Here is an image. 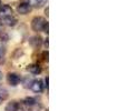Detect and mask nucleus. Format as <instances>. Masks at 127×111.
<instances>
[{
  "label": "nucleus",
  "mask_w": 127,
  "mask_h": 111,
  "mask_svg": "<svg viewBox=\"0 0 127 111\" xmlns=\"http://www.w3.org/2000/svg\"><path fill=\"white\" fill-rule=\"evenodd\" d=\"M0 2H1V0H0Z\"/></svg>",
  "instance_id": "24"
},
{
  "label": "nucleus",
  "mask_w": 127,
  "mask_h": 111,
  "mask_svg": "<svg viewBox=\"0 0 127 111\" xmlns=\"http://www.w3.org/2000/svg\"><path fill=\"white\" fill-rule=\"evenodd\" d=\"M27 71H29L31 74H39L41 72V67L38 63H31V65L27 66Z\"/></svg>",
  "instance_id": "7"
},
{
  "label": "nucleus",
  "mask_w": 127,
  "mask_h": 111,
  "mask_svg": "<svg viewBox=\"0 0 127 111\" xmlns=\"http://www.w3.org/2000/svg\"><path fill=\"white\" fill-rule=\"evenodd\" d=\"M45 12H46V15L48 16V7H47V8H46V10H45Z\"/></svg>",
  "instance_id": "21"
},
{
  "label": "nucleus",
  "mask_w": 127,
  "mask_h": 111,
  "mask_svg": "<svg viewBox=\"0 0 127 111\" xmlns=\"http://www.w3.org/2000/svg\"><path fill=\"white\" fill-rule=\"evenodd\" d=\"M1 20H2V23L6 24V26H9V27H13V26H16V24H17V22H18L17 18H15L13 16L7 17V18H4V19H1Z\"/></svg>",
  "instance_id": "8"
},
{
  "label": "nucleus",
  "mask_w": 127,
  "mask_h": 111,
  "mask_svg": "<svg viewBox=\"0 0 127 111\" xmlns=\"http://www.w3.org/2000/svg\"><path fill=\"white\" fill-rule=\"evenodd\" d=\"M45 22H46L45 18L39 17V16L33 17L32 20H31V29H32L35 32H41L42 29H44Z\"/></svg>",
  "instance_id": "1"
},
{
  "label": "nucleus",
  "mask_w": 127,
  "mask_h": 111,
  "mask_svg": "<svg viewBox=\"0 0 127 111\" xmlns=\"http://www.w3.org/2000/svg\"><path fill=\"white\" fill-rule=\"evenodd\" d=\"M42 42H44L45 48H46L47 50H48V46H49V39H48V37H47L46 39H45V41H42Z\"/></svg>",
  "instance_id": "19"
},
{
  "label": "nucleus",
  "mask_w": 127,
  "mask_h": 111,
  "mask_svg": "<svg viewBox=\"0 0 127 111\" xmlns=\"http://www.w3.org/2000/svg\"><path fill=\"white\" fill-rule=\"evenodd\" d=\"M7 81H8V83L11 87H17L20 83V81H21V76L16 73V72H9L7 74Z\"/></svg>",
  "instance_id": "2"
},
{
  "label": "nucleus",
  "mask_w": 127,
  "mask_h": 111,
  "mask_svg": "<svg viewBox=\"0 0 127 111\" xmlns=\"http://www.w3.org/2000/svg\"><path fill=\"white\" fill-rule=\"evenodd\" d=\"M44 82H42V80H33L32 83H31L30 86V89L32 90L35 93H40V92H42V90H44Z\"/></svg>",
  "instance_id": "6"
},
{
  "label": "nucleus",
  "mask_w": 127,
  "mask_h": 111,
  "mask_svg": "<svg viewBox=\"0 0 127 111\" xmlns=\"http://www.w3.org/2000/svg\"><path fill=\"white\" fill-rule=\"evenodd\" d=\"M49 78H48V76L46 77V78H45V83H44V87L45 88H47V90H48V88H49Z\"/></svg>",
  "instance_id": "18"
},
{
  "label": "nucleus",
  "mask_w": 127,
  "mask_h": 111,
  "mask_svg": "<svg viewBox=\"0 0 127 111\" xmlns=\"http://www.w3.org/2000/svg\"><path fill=\"white\" fill-rule=\"evenodd\" d=\"M2 101H3V98H2V97H0V105L2 103Z\"/></svg>",
  "instance_id": "22"
},
{
  "label": "nucleus",
  "mask_w": 127,
  "mask_h": 111,
  "mask_svg": "<svg viewBox=\"0 0 127 111\" xmlns=\"http://www.w3.org/2000/svg\"><path fill=\"white\" fill-rule=\"evenodd\" d=\"M32 79L30 78V77H25L24 79H21V81L20 82H22V87L24 88H26V89H28V88H30V86H31V83H32Z\"/></svg>",
  "instance_id": "11"
},
{
  "label": "nucleus",
  "mask_w": 127,
  "mask_h": 111,
  "mask_svg": "<svg viewBox=\"0 0 127 111\" xmlns=\"http://www.w3.org/2000/svg\"><path fill=\"white\" fill-rule=\"evenodd\" d=\"M31 9H32V7H31L28 2H20L17 7L18 13H19V15H22V16L28 15V13L31 11Z\"/></svg>",
  "instance_id": "3"
},
{
  "label": "nucleus",
  "mask_w": 127,
  "mask_h": 111,
  "mask_svg": "<svg viewBox=\"0 0 127 111\" xmlns=\"http://www.w3.org/2000/svg\"><path fill=\"white\" fill-rule=\"evenodd\" d=\"M12 13H13L12 8L10 6H8V4H2L0 7V19H4L7 17H10V16H12Z\"/></svg>",
  "instance_id": "4"
},
{
  "label": "nucleus",
  "mask_w": 127,
  "mask_h": 111,
  "mask_svg": "<svg viewBox=\"0 0 127 111\" xmlns=\"http://www.w3.org/2000/svg\"><path fill=\"white\" fill-rule=\"evenodd\" d=\"M6 46L3 44L2 40H0V63L4 61V55H6Z\"/></svg>",
  "instance_id": "12"
},
{
  "label": "nucleus",
  "mask_w": 127,
  "mask_h": 111,
  "mask_svg": "<svg viewBox=\"0 0 127 111\" xmlns=\"http://www.w3.org/2000/svg\"><path fill=\"white\" fill-rule=\"evenodd\" d=\"M26 106H25L24 101H20L18 102V107H17V111H26Z\"/></svg>",
  "instance_id": "15"
},
{
  "label": "nucleus",
  "mask_w": 127,
  "mask_h": 111,
  "mask_svg": "<svg viewBox=\"0 0 127 111\" xmlns=\"http://www.w3.org/2000/svg\"><path fill=\"white\" fill-rule=\"evenodd\" d=\"M1 79H2V72L0 71V80H1Z\"/></svg>",
  "instance_id": "23"
},
{
  "label": "nucleus",
  "mask_w": 127,
  "mask_h": 111,
  "mask_svg": "<svg viewBox=\"0 0 127 111\" xmlns=\"http://www.w3.org/2000/svg\"><path fill=\"white\" fill-rule=\"evenodd\" d=\"M42 31H44L45 33H47L48 35V32H49V27H48V22H45V26H44V29H42Z\"/></svg>",
  "instance_id": "17"
},
{
  "label": "nucleus",
  "mask_w": 127,
  "mask_h": 111,
  "mask_svg": "<svg viewBox=\"0 0 127 111\" xmlns=\"http://www.w3.org/2000/svg\"><path fill=\"white\" fill-rule=\"evenodd\" d=\"M24 103L27 108H30V107H32V106L37 105L38 100H37V98H35V97H27V98L24 100Z\"/></svg>",
  "instance_id": "9"
},
{
  "label": "nucleus",
  "mask_w": 127,
  "mask_h": 111,
  "mask_svg": "<svg viewBox=\"0 0 127 111\" xmlns=\"http://www.w3.org/2000/svg\"><path fill=\"white\" fill-rule=\"evenodd\" d=\"M45 0H28V3L31 7H36V8H39L44 4Z\"/></svg>",
  "instance_id": "13"
},
{
  "label": "nucleus",
  "mask_w": 127,
  "mask_h": 111,
  "mask_svg": "<svg viewBox=\"0 0 127 111\" xmlns=\"http://www.w3.org/2000/svg\"><path fill=\"white\" fill-rule=\"evenodd\" d=\"M48 56H49L48 50H45L44 52H42V55H41V57H42V60H44V61H48Z\"/></svg>",
  "instance_id": "16"
},
{
  "label": "nucleus",
  "mask_w": 127,
  "mask_h": 111,
  "mask_svg": "<svg viewBox=\"0 0 127 111\" xmlns=\"http://www.w3.org/2000/svg\"><path fill=\"white\" fill-rule=\"evenodd\" d=\"M17 107H18V101H10L4 107V111H17Z\"/></svg>",
  "instance_id": "10"
},
{
  "label": "nucleus",
  "mask_w": 127,
  "mask_h": 111,
  "mask_svg": "<svg viewBox=\"0 0 127 111\" xmlns=\"http://www.w3.org/2000/svg\"><path fill=\"white\" fill-rule=\"evenodd\" d=\"M22 55H24V51H22V49H19V48H18V49H16V50H15V52H13L12 58L16 60V59H19V58H20V57H21Z\"/></svg>",
  "instance_id": "14"
},
{
  "label": "nucleus",
  "mask_w": 127,
  "mask_h": 111,
  "mask_svg": "<svg viewBox=\"0 0 127 111\" xmlns=\"http://www.w3.org/2000/svg\"><path fill=\"white\" fill-rule=\"evenodd\" d=\"M42 41H44V39L38 35L33 36V37H31L30 39H29V44H30V46L32 47L33 49H39L40 47L42 46Z\"/></svg>",
  "instance_id": "5"
},
{
  "label": "nucleus",
  "mask_w": 127,
  "mask_h": 111,
  "mask_svg": "<svg viewBox=\"0 0 127 111\" xmlns=\"http://www.w3.org/2000/svg\"><path fill=\"white\" fill-rule=\"evenodd\" d=\"M3 29H4V24L0 21V32H3Z\"/></svg>",
  "instance_id": "20"
}]
</instances>
